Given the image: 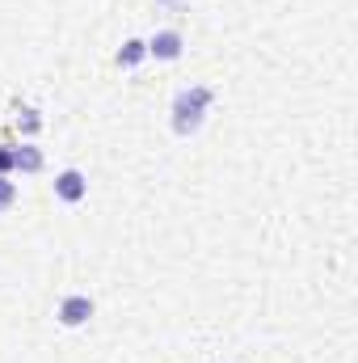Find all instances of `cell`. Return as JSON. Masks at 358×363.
Here are the masks:
<instances>
[{
	"instance_id": "cell-1",
	"label": "cell",
	"mask_w": 358,
	"mask_h": 363,
	"mask_svg": "<svg viewBox=\"0 0 358 363\" xmlns=\"http://www.w3.org/2000/svg\"><path fill=\"white\" fill-rule=\"evenodd\" d=\"M211 106H215V89H211V85H185V89H178L173 106H169V127H173V135H181V140L198 135L202 123H207V114H211Z\"/></svg>"
},
{
	"instance_id": "cell-2",
	"label": "cell",
	"mask_w": 358,
	"mask_h": 363,
	"mask_svg": "<svg viewBox=\"0 0 358 363\" xmlns=\"http://www.w3.org/2000/svg\"><path fill=\"white\" fill-rule=\"evenodd\" d=\"M93 313H97V304H93V296H85V291H68V296L55 304V321H59L64 330H81V325H89Z\"/></svg>"
},
{
	"instance_id": "cell-3",
	"label": "cell",
	"mask_w": 358,
	"mask_h": 363,
	"mask_svg": "<svg viewBox=\"0 0 358 363\" xmlns=\"http://www.w3.org/2000/svg\"><path fill=\"white\" fill-rule=\"evenodd\" d=\"M185 55V34L173 30V26H165V30H156L152 38H148V60H156V64H173Z\"/></svg>"
},
{
	"instance_id": "cell-4",
	"label": "cell",
	"mask_w": 358,
	"mask_h": 363,
	"mask_svg": "<svg viewBox=\"0 0 358 363\" xmlns=\"http://www.w3.org/2000/svg\"><path fill=\"white\" fill-rule=\"evenodd\" d=\"M51 190H55V199H59V203L76 207V203H85V199H89V178H85V169H59L55 182H51Z\"/></svg>"
},
{
	"instance_id": "cell-5",
	"label": "cell",
	"mask_w": 358,
	"mask_h": 363,
	"mask_svg": "<svg viewBox=\"0 0 358 363\" xmlns=\"http://www.w3.org/2000/svg\"><path fill=\"white\" fill-rule=\"evenodd\" d=\"M47 169V152L38 148V140H21L13 144V174L30 178V174H42Z\"/></svg>"
},
{
	"instance_id": "cell-6",
	"label": "cell",
	"mask_w": 358,
	"mask_h": 363,
	"mask_svg": "<svg viewBox=\"0 0 358 363\" xmlns=\"http://www.w3.org/2000/svg\"><path fill=\"white\" fill-rule=\"evenodd\" d=\"M144 60H148V38H127V43L114 51V64H118L122 72H135Z\"/></svg>"
},
{
	"instance_id": "cell-7",
	"label": "cell",
	"mask_w": 358,
	"mask_h": 363,
	"mask_svg": "<svg viewBox=\"0 0 358 363\" xmlns=\"http://www.w3.org/2000/svg\"><path fill=\"white\" fill-rule=\"evenodd\" d=\"M17 131H21V140H34V135L42 131V114H38L34 106H21V110H17Z\"/></svg>"
},
{
	"instance_id": "cell-8",
	"label": "cell",
	"mask_w": 358,
	"mask_h": 363,
	"mask_svg": "<svg viewBox=\"0 0 358 363\" xmlns=\"http://www.w3.org/2000/svg\"><path fill=\"white\" fill-rule=\"evenodd\" d=\"M17 199H21L17 182L8 178V174H0V216H4V211H13V207H17Z\"/></svg>"
},
{
	"instance_id": "cell-9",
	"label": "cell",
	"mask_w": 358,
	"mask_h": 363,
	"mask_svg": "<svg viewBox=\"0 0 358 363\" xmlns=\"http://www.w3.org/2000/svg\"><path fill=\"white\" fill-rule=\"evenodd\" d=\"M0 174L13 178V144H0Z\"/></svg>"
}]
</instances>
